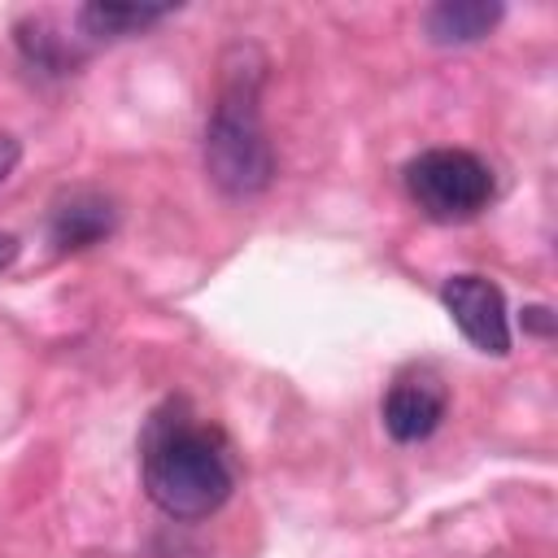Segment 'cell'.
Instances as JSON below:
<instances>
[{"mask_svg":"<svg viewBox=\"0 0 558 558\" xmlns=\"http://www.w3.org/2000/svg\"><path fill=\"white\" fill-rule=\"evenodd\" d=\"M523 327L536 331V336H554V314H549V305H527V310H523Z\"/></svg>","mask_w":558,"mask_h":558,"instance_id":"10","label":"cell"},{"mask_svg":"<svg viewBox=\"0 0 558 558\" xmlns=\"http://www.w3.org/2000/svg\"><path fill=\"white\" fill-rule=\"evenodd\" d=\"M501 13L506 9L497 0H440L423 13V31L440 48H462V44H480L501 22Z\"/></svg>","mask_w":558,"mask_h":558,"instance_id":"7","label":"cell"},{"mask_svg":"<svg viewBox=\"0 0 558 558\" xmlns=\"http://www.w3.org/2000/svg\"><path fill=\"white\" fill-rule=\"evenodd\" d=\"M445 410H449V388H445V379H440L432 366H405V371L388 384L384 405H379L384 427H388V436H392L397 445H418V440H427V436L440 427Z\"/></svg>","mask_w":558,"mask_h":558,"instance_id":"5","label":"cell"},{"mask_svg":"<svg viewBox=\"0 0 558 558\" xmlns=\"http://www.w3.org/2000/svg\"><path fill=\"white\" fill-rule=\"evenodd\" d=\"M140 480L170 519H209L235 488V458L214 423H201L183 397L148 414L140 436Z\"/></svg>","mask_w":558,"mask_h":558,"instance_id":"1","label":"cell"},{"mask_svg":"<svg viewBox=\"0 0 558 558\" xmlns=\"http://www.w3.org/2000/svg\"><path fill=\"white\" fill-rule=\"evenodd\" d=\"M17 253H22L17 235H13V231H0V270H9V266L17 262Z\"/></svg>","mask_w":558,"mask_h":558,"instance_id":"12","label":"cell"},{"mask_svg":"<svg viewBox=\"0 0 558 558\" xmlns=\"http://www.w3.org/2000/svg\"><path fill=\"white\" fill-rule=\"evenodd\" d=\"M17 48H22V57H26L35 70H48V74H70V70L83 61L78 39L61 35L48 17H26V22H17Z\"/></svg>","mask_w":558,"mask_h":558,"instance_id":"9","label":"cell"},{"mask_svg":"<svg viewBox=\"0 0 558 558\" xmlns=\"http://www.w3.org/2000/svg\"><path fill=\"white\" fill-rule=\"evenodd\" d=\"M22 161V144L9 135V131H0V183L13 174V166Z\"/></svg>","mask_w":558,"mask_h":558,"instance_id":"11","label":"cell"},{"mask_svg":"<svg viewBox=\"0 0 558 558\" xmlns=\"http://www.w3.org/2000/svg\"><path fill=\"white\" fill-rule=\"evenodd\" d=\"M405 192L432 222H466L493 201V170L466 148H427L405 161Z\"/></svg>","mask_w":558,"mask_h":558,"instance_id":"3","label":"cell"},{"mask_svg":"<svg viewBox=\"0 0 558 558\" xmlns=\"http://www.w3.org/2000/svg\"><path fill=\"white\" fill-rule=\"evenodd\" d=\"M440 301L453 318V327L493 357L510 353V314H506V296L493 279L484 275H449L440 288Z\"/></svg>","mask_w":558,"mask_h":558,"instance_id":"4","label":"cell"},{"mask_svg":"<svg viewBox=\"0 0 558 558\" xmlns=\"http://www.w3.org/2000/svg\"><path fill=\"white\" fill-rule=\"evenodd\" d=\"M174 13V4H118V0H96L78 9V31L87 39H126V35H144L148 26L166 22Z\"/></svg>","mask_w":558,"mask_h":558,"instance_id":"8","label":"cell"},{"mask_svg":"<svg viewBox=\"0 0 558 558\" xmlns=\"http://www.w3.org/2000/svg\"><path fill=\"white\" fill-rule=\"evenodd\" d=\"M222 87L205 122V174L227 196H257L275 179V148L262 126V57L231 48L222 61Z\"/></svg>","mask_w":558,"mask_h":558,"instance_id":"2","label":"cell"},{"mask_svg":"<svg viewBox=\"0 0 558 558\" xmlns=\"http://www.w3.org/2000/svg\"><path fill=\"white\" fill-rule=\"evenodd\" d=\"M118 227V209L105 192L96 187H70L52 201V214H48V235L61 253H78V248H92L100 240H109Z\"/></svg>","mask_w":558,"mask_h":558,"instance_id":"6","label":"cell"}]
</instances>
